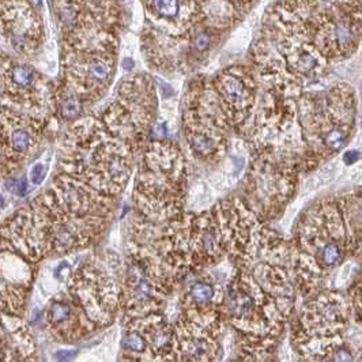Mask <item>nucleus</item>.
Wrapping results in <instances>:
<instances>
[{"mask_svg": "<svg viewBox=\"0 0 362 362\" xmlns=\"http://www.w3.org/2000/svg\"><path fill=\"white\" fill-rule=\"evenodd\" d=\"M318 0H281L267 11L253 45L255 71L262 86L298 102L308 85L318 83L330 61L313 44L309 20Z\"/></svg>", "mask_w": 362, "mask_h": 362, "instance_id": "obj_1", "label": "nucleus"}, {"mask_svg": "<svg viewBox=\"0 0 362 362\" xmlns=\"http://www.w3.org/2000/svg\"><path fill=\"white\" fill-rule=\"evenodd\" d=\"M256 217L239 199L225 200L202 214L179 215L164 229L158 253L176 278L218 263L229 253L243 260L260 241Z\"/></svg>", "mask_w": 362, "mask_h": 362, "instance_id": "obj_2", "label": "nucleus"}, {"mask_svg": "<svg viewBox=\"0 0 362 362\" xmlns=\"http://www.w3.org/2000/svg\"><path fill=\"white\" fill-rule=\"evenodd\" d=\"M140 152L93 111L71 123L63 135L59 173L101 195L117 198L127 187Z\"/></svg>", "mask_w": 362, "mask_h": 362, "instance_id": "obj_3", "label": "nucleus"}, {"mask_svg": "<svg viewBox=\"0 0 362 362\" xmlns=\"http://www.w3.org/2000/svg\"><path fill=\"white\" fill-rule=\"evenodd\" d=\"M120 36L60 47V74L52 85L49 111L71 124L93 112L114 82Z\"/></svg>", "mask_w": 362, "mask_h": 362, "instance_id": "obj_4", "label": "nucleus"}, {"mask_svg": "<svg viewBox=\"0 0 362 362\" xmlns=\"http://www.w3.org/2000/svg\"><path fill=\"white\" fill-rule=\"evenodd\" d=\"M133 203L138 218L171 222L180 215L188 169L181 147L168 138L150 139L139 154Z\"/></svg>", "mask_w": 362, "mask_h": 362, "instance_id": "obj_5", "label": "nucleus"}, {"mask_svg": "<svg viewBox=\"0 0 362 362\" xmlns=\"http://www.w3.org/2000/svg\"><path fill=\"white\" fill-rule=\"evenodd\" d=\"M297 119L305 143L316 161L327 159L349 145L356 121V92L347 83L334 85L322 95L298 99Z\"/></svg>", "mask_w": 362, "mask_h": 362, "instance_id": "obj_6", "label": "nucleus"}, {"mask_svg": "<svg viewBox=\"0 0 362 362\" xmlns=\"http://www.w3.org/2000/svg\"><path fill=\"white\" fill-rule=\"evenodd\" d=\"M346 217L344 199L322 203L308 217L300 236L301 253L296 266L306 285H320L330 271L344 262L353 244Z\"/></svg>", "mask_w": 362, "mask_h": 362, "instance_id": "obj_7", "label": "nucleus"}, {"mask_svg": "<svg viewBox=\"0 0 362 362\" xmlns=\"http://www.w3.org/2000/svg\"><path fill=\"white\" fill-rule=\"evenodd\" d=\"M157 105L152 76L136 73L121 79L111 104L98 114L111 130L143 150L155 124Z\"/></svg>", "mask_w": 362, "mask_h": 362, "instance_id": "obj_8", "label": "nucleus"}, {"mask_svg": "<svg viewBox=\"0 0 362 362\" xmlns=\"http://www.w3.org/2000/svg\"><path fill=\"white\" fill-rule=\"evenodd\" d=\"M56 20L60 44H78L120 35L121 0H48Z\"/></svg>", "mask_w": 362, "mask_h": 362, "instance_id": "obj_9", "label": "nucleus"}, {"mask_svg": "<svg viewBox=\"0 0 362 362\" xmlns=\"http://www.w3.org/2000/svg\"><path fill=\"white\" fill-rule=\"evenodd\" d=\"M219 305L236 328L256 337L277 331L281 318L285 315L265 287L246 272H239L230 278Z\"/></svg>", "mask_w": 362, "mask_h": 362, "instance_id": "obj_10", "label": "nucleus"}, {"mask_svg": "<svg viewBox=\"0 0 362 362\" xmlns=\"http://www.w3.org/2000/svg\"><path fill=\"white\" fill-rule=\"evenodd\" d=\"M210 82L230 131L247 142L263 90L255 68L243 64L230 66Z\"/></svg>", "mask_w": 362, "mask_h": 362, "instance_id": "obj_11", "label": "nucleus"}, {"mask_svg": "<svg viewBox=\"0 0 362 362\" xmlns=\"http://www.w3.org/2000/svg\"><path fill=\"white\" fill-rule=\"evenodd\" d=\"M313 44L330 63L351 56L362 40V8L332 4L313 11L309 20Z\"/></svg>", "mask_w": 362, "mask_h": 362, "instance_id": "obj_12", "label": "nucleus"}, {"mask_svg": "<svg viewBox=\"0 0 362 362\" xmlns=\"http://www.w3.org/2000/svg\"><path fill=\"white\" fill-rule=\"evenodd\" d=\"M51 89L48 79L35 66L0 48V107L45 114Z\"/></svg>", "mask_w": 362, "mask_h": 362, "instance_id": "obj_13", "label": "nucleus"}, {"mask_svg": "<svg viewBox=\"0 0 362 362\" xmlns=\"http://www.w3.org/2000/svg\"><path fill=\"white\" fill-rule=\"evenodd\" d=\"M48 126L45 114L0 107V174L11 177L37 150Z\"/></svg>", "mask_w": 362, "mask_h": 362, "instance_id": "obj_14", "label": "nucleus"}, {"mask_svg": "<svg viewBox=\"0 0 362 362\" xmlns=\"http://www.w3.org/2000/svg\"><path fill=\"white\" fill-rule=\"evenodd\" d=\"M296 187L293 165L278 161L266 154H256L246 179V193L251 209L263 215L279 209Z\"/></svg>", "mask_w": 362, "mask_h": 362, "instance_id": "obj_15", "label": "nucleus"}, {"mask_svg": "<svg viewBox=\"0 0 362 362\" xmlns=\"http://www.w3.org/2000/svg\"><path fill=\"white\" fill-rule=\"evenodd\" d=\"M45 41L41 13L33 0H0V42L23 59L36 55Z\"/></svg>", "mask_w": 362, "mask_h": 362, "instance_id": "obj_16", "label": "nucleus"}, {"mask_svg": "<svg viewBox=\"0 0 362 362\" xmlns=\"http://www.w3.org/2000/svg\"><path fill=\"white\" fill-rule=\"evenodd\" d=\"M179 362H214L218 356L221 331L217 310H183L174 325Z\"/></svg>", "mask_w": 362, "mask_h": 362, "instance_id": "obj_17", "label": "nucleus"}, {"mask_svg": "<svg viewBox=\"0 0 362 362\" xmlns=\"http://www.w3.org/2000/svg\"><path fill=\"white\" fill-rule=\"evenodd\" d=\"M147 26L173 37H184L203 23L207 0H143Z\"/></svg>", "mask_w": 362, "mask_h": 362, "instance_id": "obj_18", "label": "nucleus"}, {"mask_svg": "<svg viewBox=\"0 0 362 362\" xmlns=\"http://www.w3.org/2000/svg\"><path fill=\"white\" fill-rule=\"evenodd\" d=\"M303 320L308 337L337 335L347 324V306L339 296H323L306 305Z\"/></svg>", "mask_w": 362, "mask_h": 362, "instance_id": "obj_19", "label": "nucleus"}, {"mask_svg": "<svg viewBox=\"0 0 362 362\" xmlns=\"http://www.w3.org/2000/svg\"><path fill=\"white\" fill-rule=\"evenodd\" d=\"M221 293L209 278H199L191 284L183 297V310L209 312L215 310V305L221 303Z\"/></svg>", "mask_w": 362, "mask_h": 362, "instance_id": "obj_20", "label": "nucleus"}, {"mask_svg": "<svg viewBox=\"0 0 362 362\" xmlns=\"http://www.w3.org/2000/svg\"><path fill=\"white\" fill-rule=\"evenodd\" d=\"M252 40V23L249 19L241 23L240 28L234 30L231 37L228 41V49L231 52H241L251 44Z\"/></svg>", "mask_w": 362, "mask_h": 362, "instance_id": "obj_21", "label": "nucleus"}, {"mask_svg": "<svg viewBox=\"0 0 362 362\" xmlns=\"http://www.w3.org/2000/svg\"><path fill=\"white\" fill-rule=\"evenodd\" d=\"M224 1L229 3L237 11V14L244 19L248 13L251 11V8L255 7V4L259 0H224Z\"/></svg>", "mask_w": 362, "mask_h": 362, "instance_id": "obj_22", "label": "nucleus"}, {"mask_svg": "<svg viewBox=\"0 0 362 362\" xmlns=\"http://www.w3.org/2000/svg\"><path fill=\"white\" fill-rule=\"evenodd\" d=\"M47 171H48V169H47V167H45L44 164H41V162L35 164L33 168L29 171V180H30V183H32L33 186L42 184V181H44L45 177H47Z\"/></svg>", "mask_w": 362, "mask_h": 362, "instance_id": "obj_23", "label": "nucleus"}, {"mask_svg": "<svg viewBox=\"0 0 362 362\" xmlns=\"http://www.w3.org/2000/svg\"><path fill=\"white\" fill-rule=\"evenodd\" d=\"M71 274V268L70 265L67 262H61L59 266L55 267L54 270V275L56 278L57 281H64V279H68Z\"/></svg>", "mask_w": 362, "mask_h": 362, "instance_id": "obj_24", "label": "nucleus"}, {"mask_svg": "<svg viewBox=\"0 0 362 362\" xmlns=\"http://www.w3.org/2000/svg\"><path fill=\"white\" fill-rule=\"evenodd\" d=\"M362 152L360 150H356V149H353V150H347V152H343L342 155V161L344 165H353V164H356V162H358L360 159H361Z\"/></svg>", "mask_w": 362, "mask_h": 362, "instance_id": "obj_25", "label": "nucleus"}, {"mask_svg": "<svg viewBox=\"0 0 362 362\" xmlns=\"http://www.w3.org/2000/svg\"><path fill=\"white\" fill-rule=\"evenodd\" d=\"M76 350H59L55 354V358L59 362H71L76 358Z\"/></svg>", "mask_w": 362, "mask_h": 362, "instance_id": "obj_26", "label": "nucleus"}, {"mask_svg": "<svg viewBox=\"0 0 362 362\" xmlns=\"http://www.w3.org/2000/svg\"><path fill=\"white\" fill-rule=\"evenodd\" d=\"M13 184H14L13 190L16 191V193H17L18 196H25V195H26L29 186H28V181H26L25 177H20L17 181L13 180Z\"/></svg>", "mask_w": 362, "mask_h": 362, "instance_id": "obj_27", "label": "nucleus"}, {"mask_svg": "<svg viewBox=\"0 0 362 362\" xmlns=\"http://www.w3.org/2000/svg\"><path fill=\"white\" fill-rule=\"evenodd\" d=\"M332 4H349V6H357L361 8V0H324Z\"/></svg>", "mask_w": 362, "mask_h": 362, "instance_id": "obj_28", "label": "nucleus"}, {"mask_svg": "<svg viewBox=\"0 0 362 362\" xmlns=\"http://www.w3.org/2000/svg\"><path fill=\"white\" fill-rule=\"evenodd\" d=\"M133 59H130V57H127V59H124L123 61H121V68L124 70V71H127V73H130V71H133Z\"/></svg>", "mask_w": 362, "mask_h": 362, "instance_id": "obj_29", "label": "nucleus"}, {"mask_svg": "<svg viewBox=\"0 0 362 362\" xmlns=\"http://www.w3.org/2000/svg\"><path fill=\"white\" fill-rule=\"evenodd\" d=\"M357 298H356V301H357V305H358V309H360V313H361L362 316V289L357 293V296H356Z\"/></svg>", "mask_w": 362, "mask_h": 362, "instance_id": "obj_30", "label": "nucleus"}, {"mask_svg": "<svg viewBox=\"0 0 362 362\" xmlns=\"http://www.w3.org/2000/svg\"><path fill=\"white\" fill-rule=\"evenodd\" d=\"M4 205H6V199H4V196L0 193V209H3Z\"/></svg>", "mask_w": 362, "mask_h": 362, "instance_id": "obj_31", "label": "nucleus"}, {"mask_svg": "<svg viewBox=\"0 0 362 362\" xmlns=\"http://www.w3.org/2000/svg\"><path fill=\"white\" fill-rule=\"evenodd\" d=\"M246 362H267V361H262V360H259V358H249V360H247Z\"/></svg>", "mask_w": 362, "mask_h": 362, "instance_id": "obj_32", "label": "nucleus"}, {"mask_svg": "<svg viewBox=\"0 0 362 362\" xmlns=\"http://www.w3.org/2000/svg\"><path fill=\"white\" fill-rule=\"evenodd\" d=\"M358 49H360V51H361V52H362V40H361V42H360V47H358Z\"/></svg>", "mask_w": 362, "mask_h": 362, "instance_id": "obj_33", "label": "nucleus"}]
</instances>
